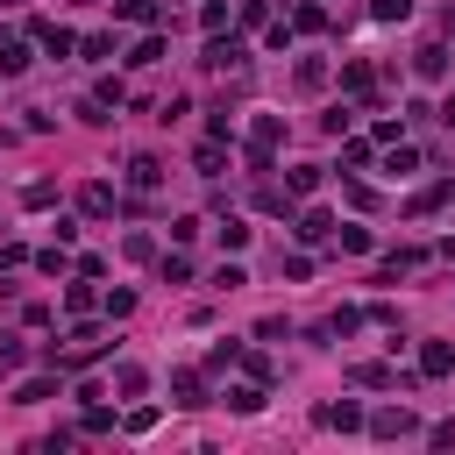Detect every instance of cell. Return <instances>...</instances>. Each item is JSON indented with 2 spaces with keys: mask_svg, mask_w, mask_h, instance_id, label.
I'll return each mask as SVG.
<instances>
[{
  "mask_svg": "<svg viewBox=\"0 0 455 455\" xmlns=\"http://www.w3.org/2000/svg\"><path fill=\"white\" fill-rule=\"evenodd\" d=\"M199 64H206V71H249V50H242V36H213Z\"/></svg>",
  "mask_w": 455,
  "mask_h": 455,
  "instance_id": "cell-1",
  "label": "cell"
},
{
  "mask_svg": "<svg viewBox=\"0 0 455 455\" xmlns=\"http://www.w3.org/2000/svg\"><path fill=\"white\" fill-rule=\"evenodd\" d=\"M277 142H284V121H277V114H256V128H249V164H256V171H263V164H270V149H277Z\"/></svg>",
  "mask_w": 455,
  "mask_h": 455,
  "instance_id": "cell-2",
  "label": "cell"
},
{
  "mask_svg": "<svg viewBox=\"0 0 455 455\" xmlns=\"http://www.w3.org/2000/svg\"><path fill=\"white\" fill-rule=\"evenodd\" d=\"M412 427H419V419H412L405 405H384V412H370V434H384V441H405Z\"/></svg>",
  "mask_w": 455,
  "mask_h": 455,
  "instance_id": "cell-3",
  "label": "cell"
},
{
  "mask_svg": "<svg viewBox=\"0 0 455 455\" xmlns=\"http://www.w3.org/2000/svg\"><path fill=\"white\" fill-rule=\"evenodd\" d=\"M28 28H36V43H43L50 57H71V50H78V36H71V28H57V21H28Z\"/></svg>",
  "mask_w": 455,
  "mask_h": 455,
  "instance_id": "cell-4",
  "label": "cell"
},
{
  "mask_svg": "<svg viewBox=\"0 0 455 455\" xmlns=\"http://www.w3.org/2000/svg\"><path fill=\"white\" fill-rule=\"evenodd\" d=\"M448 199H455V178H434L427 192H412V199H405V213H434V206H448Z\"/></svg>",
  "mask_w": 455,
  "mask_h": 455,
  "instance_id": "cell-5",
  "label": "cell"
},
{
  "mask_svg": "<svg viewBox=\"0 0 455 455\" xmlns=\"http://www.w3.org/2000/svg\"><path fill=\"white\" fill-rule=\"evenodd\" d=\"M341 85H348L355 100H370V92H377V71H370L363 57H348V64H341Z\"/></svg>",
  "mask_w": 455,
  "mask_h": 455,
  "instance_id": "cell-6",
  "label": "cell"
},
{
  "mask_svg": "<svg viewBox=\"0 0 455 455\" xmlns=\"http://www.w3.org/2000/svg\"><path fill=\"white\" fill-rule=\"evenodd\" d=\"M128 185H135V192H156V185H164V164H156V156H128Z\"/></svg>",
  "mask_w": 455,
  "mask_h": 455,
  "instance_id": "cell-7",
  "label": "cell"
},
{
  "mask_svg": "<svg viewBox=\"0 0 455 455\" xmlns=\"http://www.w3.org/2000/svg\"><path fill=\"white\" fill-rule=\"evenodd\" d=\"M448 370H455V348L448 341H427L419 348V377H448Z\"/></svg>",
  "mask_w": 455,
  "mask_h": 455,
  "instance_id": "cell-8",
  "label": "cell"
},
{
  "mask_svg": "<svg viewBox=\"0 0 455 455\" xmlns=\"http://www.w3.org/2000/svg\"><path fill=\"white\" fill-rule=\"evenodd\" d=\"M171 391H178L171 405H206V384H199V370H178V377H171Z\"/></svg>",
  "mask_w": 455,
  "mask_h": 455,
  "instance_id": "cell-9",
  "label": "cell"
},
{
  "mask_svg": "<svg viewBox=\"0 0 455 455\" xmlns=\"http://www.w3.org/2000/svg\"><path fill=\"white\" fill-rule=\"evenodd\" d=\"M0 71H7V78H21V71H28V43L0 36Z\"/></svg>",
  "mask_w": 455,
  "mask_h": 455,
  "instance_id": "cell-10",
  "label": "cell"
},
{
  "mask_svg": "<svg viewBox=\"0 0 455 455\" xmlns=\"http://www.w3.org/2000/svg\"><path fill=\"white\" fill-rule=\"evenodd\" d=\"M412 71H419V78H441V71H448V50H441V43H427V50L412 57Z\"/></svg>",
  "mask_w": 455,
  "mask_h": 455,
  "instance_id": "cell-11",
  "label": "cell"
},
{
  "mask_svg": "<svg viewBox=\"0 0 455 455\" xmlns=\"http://www.w3.org/2000/svg\"><path fill=\"white\" fill-rule=\"evenodd\" d=\"M78 206H85V213H114V185H85Z\"/></svg>",
  "mask_w": 455,
  "mask_h": 455,
  "instance_id": "cell-12",
  "label": "cell"
},
{
  "mask_svg": "<svg viewBox=\"0 0 455 455\" xmlns=\"http://www.w3.org/2000/svg\"><path fill=\"white\" fill-rule=\"evenodd\" d=\"M320 427H363V405H348V398H341V405H327V412H320Z\"/></svg>",
  "mask_w": 455,
  "mask_h": 455,
  "instance_id": "cell-13",
  "label": "cell"
},
{
  "mask_svg": "<svg viewBox=\"0 0 455 455\" xmlns=\"http://www.w3.org/2000/svg\"><path fill=\"white\" fill-rule=\"evenodd\" d=\"M156 57H164V36H142V43L128 50V64H135V71H142V64H156Z\"/></svg>",
  "mask_w": 455,
  "mask_h": 455,
  "instance_id": "cell-14",
  "label": "cell"
},
{
  "mask_svg": "<svg viewBox=\"0 0 455 455\" xmlns=\"http://www.w3.org/2000/svg\"><path fill=\"white\" fill-rule=\"evenodd\" d=\"M313 185H320V164H299V171L284 178V192H291V199H299V192H313Z\"/></svg>",
  "mask_w": 455,
  "mask_h": 455,
  "instance_id": "cell-15",
  "label": "cell"
},
{
  "mask_svg": "<svg viewBox=\"0 0 455 455\" xmlns=\"http://www.w3.org/2000/svg\"><path fill=\"white\" fill-rule=\"evenodd\" d=\"M299 235H306V242H327L334 220H327V213H299Z\"/></svg>",
  "mask_w": 455,
  "mask_h": 455,
  "instance_id": "cell-16",
  "label": "cell"
},
{
  "mask_svg": "<svg viewBox=\"0 0 455 455\" xmlns=\"http://www.w3.org/2000/svg\"><path fill=\"white\" fill-rule=\"evenodd\" d=\"M228 405H235V412H256V405H263V384H235Z\"/></svg>",
  "mask_w": 455,
  "mask_h": 455,
  "instance_id": "cell-17",
  "label": "cell"
},
{
  "mask_svg": "<svg viewBox=\"0 0 455 455\" xmlns=\"http://www.w3.org/2000/svg\"><path fill=\"white\" fill-rule=\"evenodd\" d=\"M291 28H306V36H313V28H327V7H313V0H306V7L291 14Z\"/></svg>",
  "mask_w": 455,
  "mask_h": 455,
  "instance_id": "cell-18",
  "label": "cell"
},
{
  "mask_svg": "<svg viewBox=\"0 0 455 455\" xmlns=\"http://www.w3.org/2000/svg\"><path fill=\"white\" fill-rule=\"evenodd\" d=\"M370 14H377V21H405V14H412V0H370Z\"/></svg>",
  "mask_w": 455,
  "mask_h": 455,
  "instance_id": "cell-19",
  "label": "cell"
},
{
  "mask_svg": "<svg viewBox=\"0 0 455 455\" xmlns=\"http://www.w3.org/2000/svg\"><path fill=\"white\" fill-rule=\"evenodd\" d=\"M299 85H306V92H313V85H327V64H320V57H306V64H299Z\"/></svg>",
  "mask_w": 455,
  "mask_h": 455,
  "instance_id": "cell-20",
  "label": "cell"
},
{
  "mask_svg": "<svg viewBox=\"0 0 455 455\" xmlns=\"http://www.w3.org/2000/svg\"><path fill=\"white\" fill-rule=\"evenodd\" d=\"M348 377H355V384H391V370H384V363H355Z\"/></svg>",
  "mask_w": 455,
  "mask_h": 455,
  "instance_id": "cell-21",
  "label": "cell"
},
{
  "mask_svg": "<svg viewBox=\"0 0 455 455\" xmlns=\"http://www.w3.org/2000/svg\"><path fill=\"white\" fill-rule=\"evenodd\" d=\"M121 21H156V0H121Z\"/></svg>",
  "mask_w": 455,
  "mask_h": 455,
  "instance_id": "cell-22",
  "label": "cell"
},
{
  "mask_svg": "<svg viewBox=\"0 0 455 455\" xmlns=\"http://www.w3.org/2000/svg\"><path fill=\"white\" fill-rule=\"evenodd\" d=\"M441 121H448V128H455V100H448V107H441Z\"/></svg>",
  "mask_w": 455,
  "mask_h": 455,
  "instance_id": "cell-23",
  "label": "cell"
}]
</instances>
